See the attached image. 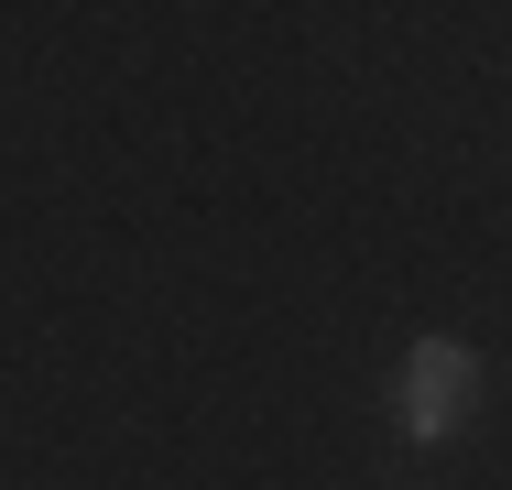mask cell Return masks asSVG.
Masks as SVG:
<instances>
[{
  "label": "cell",
  "instance_id": "obj_1",
  "mask_svg": "<svg viewBox=\"0 0 512 490\" xmlns=\"http://www.w3.org/2000/svg\"><path fill=\"white\" fill-rule=\"evenodd\" d=\"M469 414H480V349H469V338H414L404 371H393V425H404V447L469 436Z\"/></svg>",
  "mask_w": 512,
  "mask_h": 490
}]
</instances>
